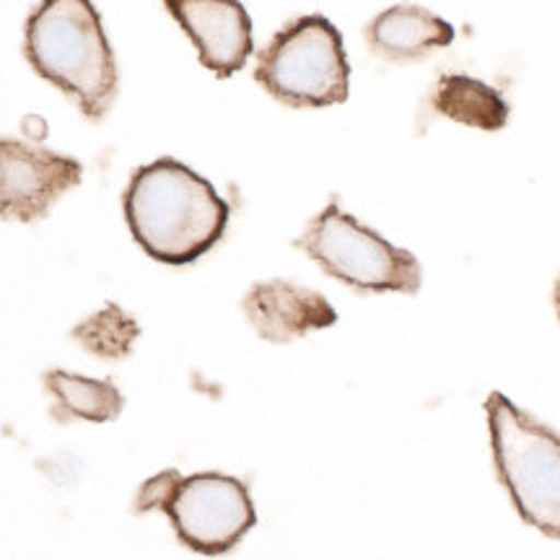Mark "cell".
I'll use <instances>...</instances> for the list:
<instances>
[{"label":"cell","mask_w":560,"mask_h":560,"mask_svg":"<svg viewBox=\"0 0 560 560\" xmlns=\"http://www.w3.org/2000/svg\"><path fill=\"white\" fill-rule=\"evenodd\" d=\"M125 219L153 260L190 265L226 234L231 208L206 177L177 159L140 166L125 190Z\"/></svg>","instance_id":"obj_1"},{"label":"cell","mask_w":560,"mask_h":560,"mask_svg":"<svg viewBox=\"0 0 560 560\" xmlns=\"http://www.w3.org/2000/svg\"><path fill=\"white\" fill-rule=\"evenodd\" d=\"M24 55L91 122H100L115 104L120 75L91 0H42L26 21Z\"/></svg>","instance_id":"obj_2"},{"label":"cell","mask_w":560,"mask_h":560,"mask_svg":"<svg viewBox=\"0 0 560 560\" xmlns=\"http://www.w3.org/2000/svg\"><path fill=\"white\" fill-rule=\"evenodd\" d=\"M495 472L527 524L560 540V436L501 392L486 400Z\"/></svg>","instance_id":"obj_3"},{"label":"cell","mask_w":560,"mask_h":560,"mask_svg":"<svg viewBox=\"0 0 560 560\" xmlns=\"http://www.w3.org/2000/svg\"><path fill=\"white\" fill-rule=\"evenodd\" d=\"M138 511H164L187 548L202 556H223L255 527L257 511L249 488L223 472L182 478L177 470L159 472L140 488Z\"/></svg>","instance_id":"obj_4"},{"label":"cell","mask_w":560,"mask_h":560,"mask_svg":"<svg viewBox=\"0 0 560 560\" xmlns=\"http://www.w3.org/2000/svg\"><path fill=\"white\" fill-rule=\"evenodd\" d=\"M255 79L289 107H330L350 91L342 34L327 16L312 13L283 26L257 58Z\"/></svg>","instance_id":"obj_5"},{"label":"cell","mask_w":560,"mask_h":560,"mask_svg":"<svg viewBox=\"0 0 560 560\" xmlns=\"http://www.w3.org/2000/svg\"><path fill=\"white\" fill-rule=\"evenodd\" d=\"M327 276L366 293H418L420 262L330 202L296 240Z\"/></svg>","instance_id":"obj_6"},{"label":"cell","mask_w":560,"mask_h":560,"mask_svg":"<svg viewBox=\"0 0 560 560\" xmlns=\"http://www.w3.org/2000/svg\"><path fill=\"white\" fill-rule=\"evenodd\" d=\"M81 164L26 140L0 138V219L32 223L81 182Z\"/></svg>","instance_id":"obj_7"},{"label":"cell","mask_w":560,"mask_h":560,"mask_svg":"<svg viewBox=\"0 0 560 560\" xmlns=\"http://www.w3.org/2000/svg\"><path fill=\"white\" fill-rule=\"evenodd\" d=\"M166 11L198 47L200 62L219 79L247 66L255 39L252 19L240 0H164Z\"/></svg>","instance_id":"obj_8"},{"label":"cell","mask_w":560,"mask_h":560,"mask_svg":"<svg viewBox=\"0 0 560 560\" xmlns=\"http://www.w3.org/2000/svg\"><path fill=\"white\" fill-rule=\"evenodd\" d=\"M242 310L252 330L278 346L304 338L314 330H327L338 322V312L330 301L291 280L255 283L244 296Z\"/></svg>","instance_id":"obj_9"},{"label":"cell","mask_w":560,"mask_h":560,"mask_svg":"<svg viewBox=\"0 0 560 560\" xmlns=\"http://www.w3.org/2000/svg\"><path fill=\"white\" fill-rule=\"evenodd\" d=\"M457 32L450 21L420 5H392L366 26L369 50L389 62L423 60L439 47H450Z\"/></svg>","instance_id":"obj_10"},{"label":"cell","mask_w":560,"mask_h":560,"mask_svg":"<svg viewBox=\"0 0 560 560\" xmlns=\"http://www.w3.org/2000/svg\"><path fill=\"white\" fill-rule=\"evenodd\" d=\"M429 102L436 115L488 132L506 128L511 115L509 102L503 100L499 89H493L486 81L472 79V75L459 73L441 75L431 91Z\"/></svg>","instance_id":"obj_11"},{"label":"cell","mask_w":560,"mask_h":560,"mask_svg":"<svg viewBox=\"0 0 560 560\" xmlns=\"http://www.w3.org/2000/svg\"><path fill=\"white\" fill-rule=\"evenodd\" d=\"M45 387L55 397L52 416L58 420L79 418L89 423H107L125 408L122 392L109 380H89V376L55 369L45 374Z\"/></svg>","instance_id":"obj_12"},{"label":"cell","mask_w":560,"mask_h":560,"mask_svg":"<svg viewBox=\"0 0 560 560\" xmlns=\"http://www.w3.org/2000/svg\"><path fill=\"white\" fill-rule=\"evenodd\" d=\"M138 335L140 327L136 319L115 304H107L102 312L91 314L73 330V338L102 359H125Z\"/></svg>","instance_id":"obj_13"},{"label":"cell","mask_w":560,"mask_h":560,"mask_svg":"<svg viewBox=\"0 0 560 560\" xmlns=\"http://www.w3.org/2000/svg\"><path fill=\"white\" fill-rule=\"evenodd\" d=\"M552 304H556V314H558V319H560V276L556 280V289H552Z\"/></svg>","instance_id":"obj_14"}]
</instances>
